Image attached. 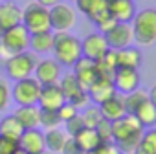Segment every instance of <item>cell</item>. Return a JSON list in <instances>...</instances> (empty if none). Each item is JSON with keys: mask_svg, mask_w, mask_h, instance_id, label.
<instances>
[{"mask_svg": "<svg viewBox=\"0 0 156 154\" xmlns=\"http://www.w3.org/2000/svg\"><path fill=\"white\" fill-rule=\"evenodd\" d=\"M53 59L61 66L72 68L77 61L83 57L81 50V40L70 31H55L53 33Z\"/></svg>", "mask_w": 156, "mask_h": 154, "instance_id": "cell-1", "label": "cell"}, {"mask_svg": "<svg viewBox=\"0 0 156 154\" xmlns=\"http://www.w3.org/2000/svg\"><path fill=\"white\" fill-rule=\"evenodd\" d=\"M130 26L134 33V42H138L140 46H151L156 42V9L154 8H145L141 11H136Z\"/></svg>", "mask_w": 156, "mask_h": 154, "instance_id": "cell-2", "label": "cell"}, {"mask_svg": "<svg viewBox=\"0 0 156 154\" xmlns=\"http://www.w3.org/2000/svg\"><path fill=\"white\" fill-rule=\"evenodd\" d=\"M30 37H31V33L22 24H17V26L6 30V33L0 37V53L11 57V55L28 51L30 50Z\"/></svg>", "mask_w": 156, "mask_h": 154, "instance_id": "cell-3", "label": "cell"}, {"mask_svg": "<svg viewBox=\"0 0 156 154\" xmlns=\"http://www.w3.org/2000/svg\"><path fill=\"white\" fill-rule=\"evenodd\" d=\"M37 62H39L37 55L33 51H30V50L22 51V53H17V55H11L6 61L8 77L13 79V81H20V79H26V77H33Z\"/></svg>", "mask_w": 156, "mask_h": 154, "instance_id": "cell-4", "label": "cell"}, {"mask_svg": "<svg viewBox=\"0 0 156 154\" xmlns=\"http://www.w3.org/2000/svg\"><path fill=\"white\" fill-rule=\"evenodd\" d=\"M22 26L30 33L50 31V9L41 6L39 2H30L22 9Z\"/></svg>", "mask_w": 156, "mask_h": 154, "instance_id": "cell-5", "label": "cell"}, {"mask_svg": "<svg viewBox=\"0 0 156 154\" xmlns=\"http://www.w3.org/2000/svg\"><path fill=\"white\" fill-rule=\"evenodd\" d=\"M57 85H59L64 99L68 103H72L75 108H85V107H88V103H90L88 92L79 85V81H77V77L73 73L61 75V79H59Z\"/></svg>", "mask_w": 156, "mask_h": 154, "instance_id": "cell-6", "label": "cell"}, {"mask_svg": "<svg viewBox=\"0 0 156 154\" xmlns=\"http://www.w3.org/2000/svg\"><path fill=\"white\" fill-rule=\"evenodd\" d=\"M41 83L35 77H26V79L15 81L13 88H11V99L22 107V105H37L39 103V96H41Z\"/></svg>", "mask_w": 156, "mask_h": 154, "instance_id": "cell-7", "label": "cell"}, {"mask_svg": "<svg viewBox=\"0 0 156 154\" xmlns=\"http://www.w3.org/2000/svg\"><path fill=\"white\" fill-rule=\"evenodd\" d=\"M77 22V13L66 2H59L50 8V28L51 31H70Z\"/></svg>", "mask_w": 156, "mask_h": 154, "instance_id": "cell-8", "label": "cell"}, {"mask_svg": "<svg viewBox=\"0 0 156 154\" xmlns=\"http://www.w3.org/2000/svg\"><path fill=\"white\" fill-rule=\"evenodd\" d=\"M143 130H145V128L141 127V123H140L132 114H125L123 117L112 121V141H114V143H121V141H125V139L141 136Z\"/></svg>", "mask_w": 156, "mask_h": 154, "instance_id": "cell-9", "label": "cell"}, {"mask_svg": "<svg viewBox=\"0 0 156 154\" xmlns=\"http://www.w3.org/2000/svg\"><path fill=\"white\" fill-rule=\"evenodd\" d=\"M61 75H62V66L53 57H46V59L39 61L37 66H35V72H33V77L41 83V86L57 85Z\"/></svg>", "mask_w": 156, "mask_h": 154, "instance_id": "cell-10", "label": "cell"}, {"mask_svg": "<svg viewBox=\"0 0 156 154\" xmlns=\"http://www.w3.org/2000/svg\"><path fill=\"white\" fill-rule=\"evenodd\" d=\"M107 39V44L110 50H121L127 46H132L134 42V33L132 26L129 22H116L107 33H103Z\"/></svg>", "mask_w": 156, "mask_h": 154, "instance_id": "cell-11", "label": "cell"}, {"mask_svg": "<svg viewBox=\"0 0 156 154\" xmlns=\"http://www.w3.org/2000/svg\"><path fill=\"white\" fill-rule=\"evenodd\" d=\"M140 73L136 68H118L112 75V83L116 86V92L121 96H127L140 88Z\"/></svg>", "mask_w": 156, "mask_h": 154, "instance_id": "cell-12", "label": "cell"}, {"mask_svg": "<svg viewBox=\"0 0 156 154\" xmlns=\"http://www.w3.org/2000/svg\"><path fill=\"white\" fill-rule=\"evenodd\" d=\"M81 50H83V57L90 59V61H99L110 48L107 44V39L103 33H90L88 37H85L81 40Z\"/></svg>", "mask_w": 156, "mask_h": 154, "instance_id": "cell-13", "label": "cell"}, {"mask_svg": "<svg viewBox=\"0 0 156 154\" xmlns=\"http://www.w3.org/2000/svg\"><path fill=\"white\" fill-rule=\"evenodd\" d=\"M75 6L83 15H87L94 24L108 17V0H75Z\"/></svg>", "mask_w": 156, "mask_h": 154, "instance_id": "cell-14", "label": "cell"}, {"mask_svg": "<svg viewBox=\"0 0 156 154\" xmlns=\"http://www.w3.org/2000/svg\"><path fill=\"white\" fill-rule=\"evenodd\" d=\"M87 92H88L90 101H94L96 105H101V103H105L107 99H110L112 96L118 94L112 79H108V77H98V79L88 86Z\"/></svg>", "mask_w": 156, "mask_h": 154, "instance_id": "cell-15", "label": "cell"}, {"mask_svg": "<svg viewBox=\"0 0 156 154\" xmlns=\"http://www.w3.org/2000/svg\"><path fill=\"white\" fill-rule=\"evenodd\" d=\"M66 103L59 85H44L41 88V96H39V108L42 110H59L62 105Z\"/></svg>", "mask_w": 156, "mask_h": 154, "instance_id": "cell-16", "label": "cell"}, {"mask_svg": "<svg viewBox=\"0 0 156 154\" xmlns=\"http://www.w3.org/2000/svg\"><path fill=\"white\" fill-rule=\"evenodd\" d=\"M72 68H73L72 73L77 77V81H79V85H81L85 90H88V86L99 77V73H98V70H96V62L90 61V59H87V57H81Z\"/></svg>", "mask_w": 156, "mask_h": 154, "instance_id": "cell-17", "label": "cell"}, {"mask_svg": "<svg viewBox=\"0 0 156 154\" xmlns=\"http://www.w3.org/2000/svg\"><path fill=\"white\" fill-rule=\"evenodd\" d=\"M19 145L22 150H26L28 154H37L46 150L44 145V132L41 128H24L22 136L19 138Z\"/></svg>", "mask_w": 156, "mask_h": 154, "instance_id": "cell-18", "label": "cell"}, {"mask_svg": "<svg viewBox=\"0 0 156 154\" xmlns=\"http://www.w3.org/2000/svg\"><path fill=\"white\" fill-rule=\"evenodd\" d=\"M108 13L116 22H132L136 15L134 0H108Z\"/></svg>", "mask_w": 156, "mask_h": 154, "instance_id": "cell-19", "label": "cell"}, {"mask_svg": "<svg viewBox=\"0 0 156 154\" xmlns=\"http://www.w3.org/2000/svg\"><path fill=\"white\" fill-rule=\"evenodd\" d=\"M98 107H99V110H101L103 117H105V119H108V121H116V119H119V117H123V116L127 114L125 99H123V96H121V94L112 96L110 99H107L105 103H101V105H98Z\"/></svg>", "mask_w": 156, "mask_h": 154, "instance_id": "cell-20", "label": "cell"}, {"mask_svg": "<svg viewBox=\"0 0 156 154\" xmlns=\"http://www.w3.org/2000/svg\"><path fill=\"white\" fill-rule=\"evenodd\" d=\"M13 116L20 121V125L24 128H39L41 121V108L39 105H22V107H17Z\"/></svg>", "mask_w": 156, "mask_h": 154, "instance_id": "cell-21", "label": "cell"}, {"mask_svg": "<svg viewBox=\"0 0 156 154\" xmlns=\"http://www.w3.org/2000/svg\"><path fill=\"white\" fill-rule=\"evenodd\" d=\"M17 24H22V9L13 2L0 4V28L6 31Z\"/></svg>", "mask_w": 156, "mask_h": 154, "instance_id": "cell-22", "label": "cell"}, {"mask_svg": "<svg viewBox=\"0 0 156 154\" xmlns=\"http://www.w3.org/2000/svg\"><path fill=\"white\" fill-rule=\"evenodd\" d=\"M30 50L35 55L51 53V50H53V33H51V30L50 31H41V33H31Z\"/></svg>", "mask_w": 156, "mask_h": 154, "instance_id": "cell-23", "label": "cell"}, {"mask_svg": "<svg viewBox=\"0 0 156 154\" xmlns=\"http://www.w3.org/2000/svg\"><path fill=\"white\" fill-rule=\"evenodd\" d=\"M143 57H141V51L138 48H132V46H127V48H121V50H116V62H118V68H140Z\"/></svg>", "mask_w": 156, "mask_h": 154, "instance_id": "cell-24", "label": "cell"}, {"mask_svg": "<svg viewBox=\"0 0 156 154\" xmlns=\"http://www.w3.org/2000/svg\"><path fill=\"white\" fill-rule=\"evenodd\" d=\"M66 138H68V134H66L64 130H61L59 127L46 130V132H44V145H46V150H48L50 154H61Z\"/></svg>", "mask_w": 156, "mask_h": 154, "instance_id": "cell-25", "label": "cell"}, {"mask_svg": "<svg viewBox=\"0 0 156 154\" xmlns=\"http://www.w3.org/2000/svg\"><path fill=\"white\" fill-rule=\"evenodd\" d=\"M24 132V127L20 125V121L13 116L8 114L0 119V136L2 138H11V139H19Z\"/></svg>", "mask_w": 156, "mask_h": 154, "instance_id": "cell-26", "label": "cell"}, {"mask_svg": "<svg viewBox=\"0 0 156 154\" xmlns=\"http://www.w3.org/2000/svg\"><path fill=\"white\" fill-rule=\"evenodd\" d=\"M75 138V141L79 143V147L85 150V152H88V150H96L103 141H101V138L98 136V132H96V128H88V127H85L77 136H73Z\"/></svg>", "mask_w": 156, "mask_h": 154, "instance_id": "cell-27", "label": "cell"}, {"mask_svg": "<svg viewBox=\"0 0 156 154\" xmlns=\"http://www.w3.org/2000/svg\"><path fill=\"white\" fill-rule=\"evenodd\" d=\"M96 70L99 73V77H108L112 79L114 72L118 70V62H116V50H108L99 61H96Z\"/></svg>", "mask_w": 156, "mask_h": 154, "instance_id": "cell-28", "label": "cell"}, {"mask_svg": "<svg viewBox=\"0 0 156 154\" xmlns=\"http://www.w3.org/2000/svg\"><path fill=\"white\" fill-rule=\"evenodd\" d=\"M132 116L141 123L143 128H152V127L156 125V107H154L149 99H147Z\"/></svg>", "mask_w": 156, "mask_h": 154, "instance_id": "cell-29", "label": "cell"}, {"mask_svg": "<svg viewBox=\"0 0 156 154\" xmlns=\"http://www.w3.org/2000/svg\"><path fill=\"white\" fill-rule=\"evenodd\" d=\"M123 99H125V108H127V114H134L147 99H149V96H147V90H141V88H136L134 92H130V94H127V96H123Z\"/></svg>", "mask_w": 156, "mask_h": 154, "instance_id": "cell-30", "label": "cell"}, {"mask_svg": "<svg viewBox=\"0 0 156 154\" xmlns=\"http://www.w3.org/2000/svg\"><path fill=\"white\" fill-rule=\"evenodd\" d=\"M81 117H83L85 127H88V128H96V127L99 125V121L103 119V114H101L99 107L96 105V107H85L83 112H81Z\"/></svg>", "mask_w": 156, "mask_h": 154, "instance_id": "cell-31", "label": "cell"}, {"mask_svg": "<svg viewBox=\"0 0 156 154\" xmlns=\"http://www.w3.org/2000/svg\"><path fill=\"white\" fill-rule=\"evenodd\" d=\"M39 121H41L39 127H44L46 130L57 128V127L62 123L61 117H59V114H57V110H42V108H41V117H39Z\"/></svg>", "mask_w": 156, "mask_h": 154, "instance_id": "cell-32", "label": "cell"}, {"mask_svg": "<svg viewBox=\"0 0 156 154\" xmlns=\"http://www.w3.org/2000/svg\"><path fill=\"white\" fill-rule=\"evenodd\" d=\"M96 132H98V136L101 138L103 143H110L112 141V121H108V119L103 117L99 121V125L96 127Z\"/></svg>", "mask_w": 156, "mask_h": 154, "instance_id": "cell-33", "label": "cell"}, {"mask_svg": "<svg viewBox=\"0 0 156 154\" xmlns=\"http://www.w3.org/2000/svg\"><path fill=\"white\" fill-rule=\"evenodd\" d=\"M140 145H143L147 150H151L152 154H156V128H154V127L143 130V136H141Z\"/></svg>", "mask_w": 156, "mask_h": 154, "instance_id": "cell-34", "label": "cell"}, {"mask_svg": "<svg viewBox=\"0 0 156 154\" xmlns=\"http://www.w3.org/2000/svg\"><path fill=\"white\" fill-rule=\"evenodd\" d=\"M64 127H66V130H64V132H66L68 136H72V138H73V136H77V134H79V132L85 128V123H83L81 114H77L75 117H72L70 121H66V123H64Z\"/></svg>", "mask_w": 156, "mask_h": 154, "instance_id": "cell-35", "label": "cell"}, {"mask_svg": "<svg viewBox=\"0 0 156 154\" xmlns=\"http://www.w3.org/2000/svg\"><path fill=\"white\" fill-rule=\"evenodd\" d=\"M11 101V88L8 86L6 81L0 79V112H6Z\"/></svg>", "mask_w": 156, "mask_h": 154, "instance_id": "cell-36", "label": "cell"}, {"mask_svg": "<svg viewBox=\"0 0 156 154\" xmlns=\"http://www.w3.org/2000/svg\"><path fill=\"white\" fill-rule=\"evenodd\" d=\"M20 149L19 139H11V138H2L0 136V154H15Z\"/></svg>", "mask_w": 156, "mask_h": 154, "instance_id": "cell-37", "label": "cell"}, {"mask_svg": "<svg viewBox=\"0 0 156 154\" xmlns=\"http://www.w3.org/2000/svg\"><path fill=\"white\" fill-rule=\"evenodd\" d=\"M57 114H59L61 121H62V123H66V121H70L72 117H75L77 114H79V108H75L72 103H68V101H66V103L57 110Z\"/></svg>", "mask_w": 156, "mask_h": 154, "instance_id": "cell-38", "label": "cell"}, {"mask_svg": "<svg viewBox=\"0 0 156 154\" xmlns=\"http://www.w3.org/2000/svg\"><path fill=\"white\" fill-rule=\"evenodd\" d=\"M61 154H85V150L79 147V143L75 141V138L68 136V138H66V141H64V145H62Z\"/></svg>", "mask_w": 156, "mask_h": 154, "instance_id": "cell-39", "label": "cell"}, {"mask_svg": "<svg viewBox=\"0 0 156 154\" xmlns=\"http://www.w3.org/2000/svg\"><path fill=\"white\" fill-rule=\"evenodd\" d=\"M94 154H121V152H119V149L116 147V143L110 141V143H101V145L94 150Z\"/></svg>", "mask_w": 156, "mask_h": 154, "instance_id": "cell-40", "label": "cell"}, {"mask_svg": "<svg viewBox=\"0 0 156 154\" xmlns=\"http://www.w3.org/2000/svg\"><path fill=\"white\" fill-rule=\"evenodd\" d=\"M35 2H39L41 6H44V8H48V9H50V8H53L55 4H59L61 0H35Z\"/></svg>", "mask_w": 156, "mask_h": 154, "instance_id": "cell-41", "label": "cell"}, {"mask_svg": "<svg viewBox=\"0 0 156 154\" xmlns=\"http://www.w3.org/2000/svg\"><path fill=\"white\" fill-rule=\"evenodd\" d=\"M147 96H149V101H151V103H152V105L156 107V83H154V85L151 86V90L147 92Z\"/></svg>", "mask_w": 156, "mask_h": 154, "instance_id": "cell-42", "label": "cell"}, {"mask_svg": "<svg viewBox=\"0 0 156 154\" xmlns=\"http://www.w3.org/2000/svg\"><path fill=\"white\" fill-rule=\"evenodd\" d=\"M134 154H152V152H151V150H147L143 145H140V147L136 149V152H134Z\"/></svg>", "mask_w": 156, "mask_h": 154, "instance_id": "cell-43", "label": "cell"}, {"mask_svg": "<svg viewBox=\"0 0 156 154\" xmlns=\"http://www.w3.org/2000/svg\"><path fill=\"white\" fill-rule=\"evenodd\" d=\"M15 154H28V152H26V150H22V149H19V150H17Z\"/></svg>", "mask_w": 156, "mask_h": 154, "instance_id": "cell-44", "label": "cell"}, {"mask_svg": "<svg viewBox=\"0 0 156 154\" xmlns=\"http://www.w3.org/2000/svg\"><path fill=\"white\" fill-rule=\"evenodd\" d=\"M37 154H50L48 150H42V152H37Z\"/></svg>", "mask_w": 156, "mask_h": 154, "instance_id": "cell-45", "label": "cell"}, {"mask_svg": "<svg viewBox=\"0 0 156 154\" xmlns=\"http://www.w3.org/2000/svg\"><path fill=\"white\" fill-rule=\"evenodd\" d=\"M66 2H75V0H66Z\"/></svg>", "mask_w": 156, "mask_h": 154, "instance_id": "cell-46", "label": "cell"}, {"mask_svg": "<svg viewBox=\"0 0 156 154\" xmlns=\"http://www.w3.org/2000/svg\"><path fill=\"white\" fill-rule=\"evenodd\" d=\"M154 2H156V0H154Z\"/></svg>", "mask_w": 156, "mask_h": 154, "instance_id": "cell-47", "label": "cell"}]
</instances>
